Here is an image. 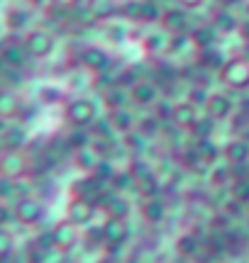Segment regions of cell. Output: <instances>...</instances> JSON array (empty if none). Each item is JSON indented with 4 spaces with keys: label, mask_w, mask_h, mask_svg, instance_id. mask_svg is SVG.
Masks as SVG:
<instances>
[{
    "label": "cell",
    "mask_w": 249,
    "mask_h": 263,
    "mask_svg": "<svg viewBox=\"0 0 249 263\" xmlns=\"http://www.w3.org/2000/svg\"><path fill=\"white\" fill-rule=\"evenodd\" d=\"M0 59L5 61L8 68H22L25 61L29 59L27 49H25V42H5L0 47Z\"/></svg>",
    "instance_id": "cell-9"
},
{
    "label": "cell",
    "mask_w": 249,
    "mask_h": 263,
    "mask_svg": "<svg viewBox=\"0 0 249 263\" xmlns=\"http://www.w3.org/2000/svg\"><path fill=\"white\" fill-rule=\"evenodd\" d=\"M57 8H61V10H74V8H78L81 5V0H51Z\"/></svg>",
    "instance_id": "cell-43"
},
{
    "label": "cell",
    "mask_w": 249,
    "mask_h": 263,
    "mask_svg": "<svg viewBox=\"0 0 249 263\" xmlns=\"http://www.w3.org/2000/svg\"><path fill=\"white\" fill-rule=\"evenodd\" d=\"M215 39H218V29L212 27V25H203V27L191 32V42L198 47V51L215 47Z\"/></svg>",
    "instance_id": "cell-18"
},
{
    "label": "cell",
    "mask_w": 249,
    "mask_h": 263,
    "mask_svg": "<svg viewBox=\"0 0 249 263\" xmlns=\"http://www.w3.org/2000/svg\"><path fill=\"white\" fill-rule=\"evenodd\" d=\"M110 124H113V129H117V132H132V127H134V117H132V112H127L124 107H117V110H110Z\"/></svg>",
    "instance_id": "cell-22"
},
{
    "label": "cell",
    "mask_w": 249,
    "mask_h": 263,
    "mask_svg": "<svg viewBox=\"0 0 249 263\" xmlns=\"http://www.w3.org/2000/svg\"><path fill=\"white\" fill-rule=\"evenodd\" d=\"M103 234H105V244H110L113 249L122 244L124 239H127V224H124V219H115V217H110L105 224H103Z\"/></svg>",
    "instance_id": "cell-16"
},
{
    "label": "cell",
    "mask_w": 249,
    "mask_h": 263,
    "mask_svg": "<svg viewBox=\"0 0 249 263\" xmlns=\"http://www.w3.org/2000/svg\"><path fill=\"white\" fill-rule=\"evenodd\" d=\"M139 212H142V217L149 224H159L164 219V215H166V205L159 197H144V202L139 205Z\"/></svg>",
    "instance_id": "cell-17"
},
{
    "label": "cell",
    "mask_w": 249,
    "mask_h": 263,
    "mask_svg": "<svg viewBox=\"0 0 249 263\" xmlns=\"http://www.w3.org/2000/svg\"><path fill=\"white\" fill-rule=\"evenodd\" d=\"M130 98H132L137 105H152V103H156V98H159V88H156L152 81H137V83L130 88Z\"/></svg>",
    "instance_id": "cell-15"
},
{
    "label": "cell",
    "mask_w": 249,
    "mask_h": 263,
    "mask_svg": "<svg viewBox=\"0 0 249 263\" xmlns=\"http://www.w3.org/2000/svg\"><path fill=\"white\" fill-rule=\"evenodd\" d=\"M205 112L212 120H225L232 115V100L225 93H212L205 100Z\"/></svg>",
    "instance_id": "cell-13"
},
{
    "label": "cell",
    "mask_w": 249,
    "mask_h": 263,
    "mask_svg": "<svg viewBox=\"0 0 249 263\" xmlns=\"http://www.w3.org/2000/svg\"><path fill=\"white\" fill-rule=\"evenodd\" d=\"M205 0H179V5H181L183 10H195V8H201Z\"/></svg>",
    "instance_id": "cell-44"
},
{
    "label": "cell",
    "mask_w": 249,
    "mask_h": 263,
    "mask_svg": "<svg viewBox=\"0 0 249 263\" xmlns=\"http://www.w3.org/2000/svg\"><path fill=\"white\" fill-rule=\"evenodd\" d=\"M74 159H76V166L81 171H96V166H98V154L91 151L88 146L86 149L74 151Z\"/></svg>",
    "instance_id": "cell-25"
},
{
    "label": "cell",
    "mask_w": 249,
    "mask_h": 263,
    "mask_svg": "<svg viewBox=\"0 0 249 263\" xmlns=\"http://www.w3.org/2000/svg\"><path fill=\"white\" fill-rule=\"evenodd\" d=\"M12 217H15V222L25 227H34L42 222V217H44V205L39 202L37 197H20L15 200V205H12Z\"/></svg>",
    "instance_id": "cell-3"
},
{
    "label": "cell",
    "mask_w": 249,
    "mask_h": 263,
    "mask_svg": "<svg viewBox=\"0 0 249 263\" xmlns=\"http://www.w3.org/2000/svg\"><path fill=\"white\" fill-rule=\"evenodd\" d=\"M225 8H232V5H237V3H242V0H220Z\"/></svg>",
    "instance_id": "cell-48"
},
{
    "label": "cell",
    "mask_w": 249,
    "mask_h": 263,
    "mask_svg": "<svg viewBox=\"0 0 249 263\" xmlns=\"http://www.w3.org/2000/svg\"><path fill=\"white\" fill-rule=\"evenodd\" d=\"M110 37H113V39H122V27H110Z\"/></svg>",
    "instance_id": "cell-47"
},
{
    "label": "cell",
    "mask_w": 249,
    "mask_h": 263,
    "mask_svg": "<svg viewBox=\"0 0 249 263\" xmlns=\"http://www.w3.org/2000/svg\"><path fill=\"white\" fill-rule=\"evenodd\" d=\"M130 176H132V180H134V185L137 183H142L144 178H149V176H154V171L144 163V161H134L132 166H130V171H127Z\"/></svg>",
    "instance_id": "cell-33"
},
{
    "label": "cell",
    "mask_w": 249,
    "mask_h": 263,
    "mask_svg": "<svg viewBox=\"0 0 249 263\" xmlns=\"http://www.w3.org/2000/svg\"><path fill=\"white\" fill-rule=\"evenodd\" d=\"M212 27L218 32H232V29H240V25H237L235 15H230L227 10H218V12H212Z\"/></svg>",
    "instance_id": "cell-23"
},
{
    "label": "cell",
    "mask_w": 249,
    "mask_h": 263,
    "mask_svg": "<svg viewBox=\"0 0 249 263\" xmlns=\"http://www.w3.org/2000/svg\"><path fill=\"white\" fill-rule=\"evenodd\" d=\"M240 34H242V39H244V42H249V20L240 25Z\"/></svg>",
    "instance_id": "cell-45"
},
{
    "label": "cell",
    "mask_w": 249,
    "mask_h": 263,
    "mask_svg": "<svg viewBox=\"0 0 249 263\" xmlns=\"http://www.w3.org/2000/svg\"><path fill=\"white\" fill-rule=\"evenodd\" d=\"M232 197L237 202H249V178H237L232 183Z\"/></svg>",
    "instance_id": "cell-35"
},
{
    "label": "cell",
    "mask_w": 249,
    "mask_h": 263,
    "mask_svg": "<svg viewBox=\"0 0 249 263\" xmlns=\"http://www.w3.org/2000/svg\"><path fill=\"white\" fill-rule=\"evenodd\" d=\"M159 129V117H144L142 122L137 124V132L142 134V137H149V134H154V132Z\"/></svg>",
    "instance_id": "cell-39"
},
{
    "label": "cell",
    "mask_w": 249,
    "mask_h": 263,
    "mask_svg": "<svg viewBox=\"0 0 249 263\" xmlns=\"http://www.w3.org/2000/svg\"><path fill=\"white\" fill-rule=\"evenodd\" d=\"M27 144V132L22 124H5L0 132V146L3 149H25Z\"/></svg>",
    "instance_id": "cell-12"
},
{
    "label": "cell",
    "mask_w": 249,
    "mask_h": 263,
    "mask_svg": "<svg viewBox=\"0 0 249 263\" xmlns=\"http://www.w3.org/2000/svg\"><path fill=\"white\" fill-rule=\"evenodd\" d=\"M205 100H208L205 90H203V88H193V90H191V103L193 105H195V103H203V105H205Z\"/></svg>",
    "instance_id": "cell-42"
},
{
    "label": "cell",
    "mask_w": 249,
    "mask_h": 263,
    "mask_svg": "<svg viewBox=\"0 0 249 263\" xmlns=\"http://www.w3.org/2000/svg\"><path fill=\"white\" fill-rule=\"evenodd\" d=\"M39 100L44 105H54L61 100V90L54 88V85H42V88H39Z\"/></svg>",
    "instance_id": "cell-36"
},
{
    "label": "cell",
    "mask_w": 249,
    "mask_h": 263,
    "mask_svg": "<svg viewBox=\"0 0 249 263\" xmlns=\"http://www.w3.org/2000/svg\"><path fill=\"white\" fill-rule=\"evenodd\" d=\"M113 176H115V171H113V166L108 163L105 159L98 161L96 171H93V178L98 180V183H105V180H113Z\"/></svg>",
    "instance_id": "cell-37"
},
{
    "label": "cell",
    "mask_w": 249,
    "mask_h": 263,
    "mask_svg": "<svg viewBox=\"0 0 249 263\" xmlns=\"http://www.w3.org/2000/svg\"><path fill=\"white\" fill-rule=\"evenodd\" d=\"M57 47V39L49 29H32L25 37V49L32 59H47Z\"/></svg>",
    "instance_id": "cell-5"
},
{
    "label": "cell",
    "mask_w": 249,
    "mask_h": 263,
    "mask_svg": "<svg viewBox=\"0 0 249 263\" xmlns=\"http://www.w3.org/2000/svg\"><path fill=\"white\" fill-rule=\"evenodd\" d=\"M139 20L142 22H154V20H162V10L156 0H139Z\"/></svg>",
    "instance_id": "cell-27"
},
{
    "label": "cell",
    "mask_w": 249,
    "mask_h": 263,
    "mask_svg": "<svg viewBox=\"0 0 249 263\" xmlns=\"http://www.w3.org/2000/svg\"><path fill=\"white\" fill-rule=\"evenodd\" d=\"M49 239H51V246L57 251H71L78 241V227L74 222H68V219H61V222L51 227Z\"/></svg>",
    "instance_id": "cell-6"
},
{
    "label": "cell",
    "mask_w": 249,
    "mask_h": 263,
    "mask_svg": "<svg viewBox=\"0 0 249 263\" xmlns=\"http://www.w3.org/2000/svg\"><path fill=\"white\" fill-rule=\"evenodd\" d=\"M100 263H110V258H103V261H100Z\"/></svg>",
    "instance_id": "cell-50"
},
{
    "label": "cell",
    "mask_w": 249,
    "mask_h": 263,
    "mask_svg": "<svg viewBox=\"0 0 249 263\" xmlns=\"http://www.w3.org/2000/svg\"><path fill=\"white\" fill-rule=\"evenodd\" d=\"M10 254H15V236H12L10 229L0 227V258Z\"/></svg>",
    "instance_id": "cell-34"
},
{
    "label": "cell",
    "mask_w": 249,
    "mask_h": 263,
    "mask_svg": "<svg viewBox=\"0 0 249 263\" xmlns=\"http://www.w3.org/2000/svg\"><path fill=\"white\" fill-rule=\"evenodd\" d=\"M81 64L86 66L88 71L100 73V71H105V68H108L110 59H108V54L100 47H88V49H83V51H81Z\"/></svg>",
    "instance_id": "cell-14"
},
{
    "label": "cell",
    "mask_w": 249,
    "mask_h": 263,
    "mask_svg": "<svg viewBox=\"0 0 249 263\" xmlns=\"http://www.w3.org/2000/svg\"><path fill=\"white\" fill-rule=\"evenodd\" d=\"M32 171V156L25 149H3L0 151V178L20 180Z\"/></svg>",
    "instance_id": "cell-1"
},
{
    "label": "cell",
    "mask_w": 249,
    "mask_h": 263,
    "mask_svg": "<svg viewBox=\"0 0 249 263\" xmlns=\"http://www.w3.org/2000/svg\"><path fill=\"white\" fill-rule=\"evenodd\" d=\"M5 71H8V66H5V61H3V59H0V78H3V76H5Z\"/></svg>",
    "instance_id": "cell-49"
},
{
    "label": "cell",
    "mask_w": 249,
    "mask_h": 263,
    "mask_svg": "<svg viewBox=\"0 0 249 263\" xmlns=\"http://www.w3.org/2000/svg\"><path fill=\"white\" fill-rule=\"evenodd\" d=\"M220 81L232 90H247L249 88V59L235 57L227 59L220 68Z\"/></svg>",
    "instance_id": "cell-2"
},
{
    "label": "cell",
    "mask_w": 249,
    "mask_h": 263,
    "mask_svg": "<svg viewBox=\"0 0 249 263\" xmlns=\"http://www.w3.org/2000/svg\"><path fill=\"white\" fill-rule=\"evenodd\" d=\"M198 110L193 103H179L173 105L171 110V122L179 127V129H193V124L198 122Z\"/></svg>",
    "instance_id": "cell-10"
},
{
    "label": "cell",
    "mask_w": 249,
    "mask_h": 263,
    "mask_svg": "<svg viewBox=\"0 0 249 263\" xmlns=\"http://www.w3.org/2000/svg\"><path fill=\"white\" fill-rule=\"evenodd\" d=\"M176 249H179V254H183V256H195L201 251V241L193 234H186L176 241Z\"/></svg>",
    "instance_id": "cell-30"
},
{
    "label": "cell",
    "mask_w": 249,
    "mask_h": 263,
    "mask_svg": "<svg viewBox=\"0 0 249 263\" xmlns=\"http://www.w3.org/2000/svg\"><path fill=\"white\" fill-rule=\"evenodd\" d=\"M66 120L74 127H88L98 120V110H96V103L88 100V98H76L66 105Z\"/></svg>",
    "instance_id": "cell-4"
},
{
    "label": "cell",
    "mask_w": 249,
    "mask_h": 263,
    "mask_svg": "<svg viewBox=\"0 0 249 263\" xmlns=\"http://www.w3.org/2000/svg\"><path fill=\"white\" fill-rule=\"evenodd\" d=\"M124 263H139V261H134V258H132V261H124Z\"/></svg>",
    "instance_id": "cell-51"
},
{
    "label": "cell",
    "mask_w": 249,
    "mask_h": 263,
    "mask_svg": "<svg viewBox=\"0 0 249 263\" xmlns=\"http://www.w3.org/2000/svg\"><path fill=\"white\" fill-rule=\"evenodd\" d=\"M10 219H15V217H12V207H8V205H3V202H0V227H5Z\"/></svg>",
    "instance_id": "cell-41"
},
{
    "label": "cell",
    "mask_w": 249,
    "mask_h": 263,
    "mask_svg": "<svg viewBox=\"0 0 249 263\" xmlns=\"http://www.w3.org/2000/svg\"><path fill=\"white\" fill-rule=\"evenodd\" d=\"M162 27L166 32H171V34H183L186 29H188V15H186V10L183 8H171L162 12Z\"/></svg>",
    "instance_id": "cell-11"
},
{
    "label": "cell",
    "mask_w": 249,
    "mask_h": 263,
    "mask_svg": "<svg viewBox=\"0 0 249 263\" xmlns=\"http://www.w3.org/2000/svg\"><path fill=\"white\" fill-rule=\"evenodd\" d=\"M93 212H96V205L91 200H83V197H71L66 205V219L74 222L76 227H83L93 219Z\"/></svg>",
    "instance_id": "cell-7"
},
{
    "label": "cell",
    "mask_w": 249,
    "mask_h": 263,
    "mask_svg": "<svg viewBox=\"0 0 249 263\" xmlns=\"http://www.w3.org/2000/svg\"><path fill=\"white\" fill-rule=\"evenodd\" d=\"M103 207L108 210V215L115 217V219H124V217L130 215V202H127V200H122V197H117V195L108 197V202Z\"/></svg>",
    "instance_id": "cell-24"
},
{
    "label": "cell",
    "mask_w": 249,
    "mask_h": 263,
    "mask_svg": "<svg viewBox=\"0 0 249 263\" xmlns=\"http://www.w3.org/2000/svg\"><path fill=\"white\" fill-rule=\"evenodd\" d=\"M29 22V12L25 8H8L5 12V27L10 32H22Z\"/></svg>",
    "instance_id": "cell-21"
},
{
    "label": "cell",
    "mask_w": 249,
    "mask_h": 263,
    "mask_svg": "<svg viewBox=\"0 0 249 263\" xmlns=\"http://www.w3.org/2000/svg\"><path fill=\"white\" fill-rule=\"evenodd\" d=\"M103 98H105L108 110H117V107H124V100H127V95H124L122 88H110V90H105V93H103Z\"/></svg>",
    "instance_id": "cell-31"
},
{
    "label": "cell",
    "mask_w": 249,
    "mask_h": 263,
    "mask_svg": "<svg viewBox=\"0 0 249 263\" xmlns=\"http://www.w3.org/2000/svg\"><path fill=\"white\" fill-rule=\"evenodd\" d=\"M66 144L71 151H78V149H86L88 146V134L81 127H74V132L66 137Z\"/></svg>",
    "instance_id": "cell-32"
},
{
    "label": "cell",
    "mask_w": 249,
    "mask_h": 263,
    "mask_svg": "<svg viewBox=\"0 0 249 263\" xmlns=\"http://www.w3.org/2000/svg\"><path fill=\"white\" fill-rule=\"evenodd\" d=\"M225 61H227V59H222V54L215 47L198 51V64H201V68H205V71H220L222 66H225Z\"/></svg>",
    "instance_id": "cell-20"
},
{
    "label": "cell",
    "mask_w": 249,
    "mask_h": 263,
    "mask_svg": "<svg viewBox=\"0 0 249 263\" xmlns=\"http://www.w3.org/2000/svg\"><path fill=\"white\" fill-rule=\"evenodd\" d=\"M225 178H227V171H225V168H218V176H215V183L220 185V183H222V180H225Z\"/></svg>",
    "instance_id": "cell-46"
},
{
    "label": "cell",
    "mask_w": 249,
    "mask_h": 263,
    "mask_svg": "<svg viewBox=\"0 0 249 263\" xmlns=\"http://www.w3.org/2000/svg\"><path fill=\"white\" fill-rule=\"evenodd\" d=\"M120 15H124L127 20H139V0H127L117 8Z\"/></svg>",
    "instance_id": "cell-38"
},
{
    "label": "cell",
    "mask_w": 249,
    "mask_h": 263,
    "mask_svg": "<svg viewBox=\"0 0 249 263\" xmlns=\"http://www.w3.org/2000/svg\"><path fill=\"white\" fill-rule=\"evenodd\" d=\"M22 112V103L20 95L12 88H0V122H10L17 120Z\"/></svg>",
    "instance_id": "cell-8"
},
{
    "label": "cell",
    "mask_w": 249,
    "mask_h": 263,
    "mask_svg": "<svg viewBox=\"0 0 249 263\" xmlns=\"http://www.w3.org/2000/svg\"><path fill=\"white\" fill-rule=\"evenodd\" d=\"M195 151H198V156L203 159V163H212V161L220 156V149L212 144V139H198Z\"/></svg>",
    "instance_id": "cell-26"
},
{
    "label": "cell",
    "mask_w": 249,
    "mask_h": 263,
    "mask_svg": "<svg viewBox=\"0 0 249 263\" xmlns=\"http://www.w3.org/2000/svg\"><path fill=\"white\" fill-rule=\"evenodd\" d=\"M88 8L96 15V20H103V17H110V15L115 12V0H91Z\"/></svg>",
    "instance_id": "cell-28"
},
{
    "label": "cell",
    "mask_w": 249,
    "mask_h": 263,
    "mask_svg": "<svg viewBox=\"0 0 249 263\" xmlns=\"http://www.w3.org/2000/svg\"><path fill=\"white\" fill-rule=\"evenodd\" d=\"M137 71H139V68H124L122 76L117 78V85H130V88H132V85L137 83V76H139Z\"/></svg>",
    "instance_id": "cell-40"
},
{
    "label": "cell",
    "mask_w": 249,
    "mask_h": 263,
    "mask_svg": "<svg viewBox=\"0 0 249 263\" xmlns=\"http://www.w3.org/2000/svg\"><path fill=\"white\" fill-rule=\"evenodd\" d=\"M212 132H215V120L212 117H198V122L193 124V134L198 137V139H210Z\"/></svg>",
    "instance_id": "cell-29"
},
{
    "label": "cell",
    "mask_w": 249,
    "mask_h": 263,
    "mask_svg": "<svg viewBox=\"0 0 249 263\" xmlns=\"http://www.w3.org/2000/svg\"><path fill=\"white\" fill-rule=\"evenodd\" d=\"M225 159L230 161L232 166H240L249 159V144L244 139H235L225 146Z\"/></svg>",
    "instance_id": "cell-19"
}]
</instances>
